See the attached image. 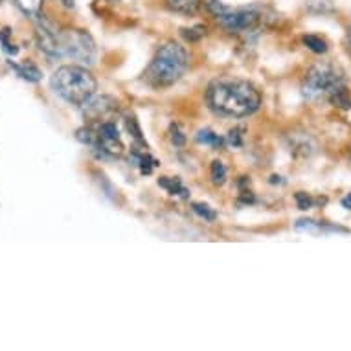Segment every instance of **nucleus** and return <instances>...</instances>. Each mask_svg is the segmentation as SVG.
I'll return each instance as SVG.
<instances>
[{
	"label": "nucleus",
	"mask_w": 351,
	"mask_h": 351,
	"mask_svg": "<svg viewBox=\"0 0 351 351\" xmlns=\"http://www.w3.org/2000/svg\"><path fill=\"white\" fill-rule=\"evenodd\" d=\"M302 96L309 104L331 105L339 110L351 109V90L344 70L331 61H318L305 72Z\"/></svg>",
	"instance_id": "1"
},
{
	"label": "nucleus",
	"mask_w": 351,
	"mask_h": 351,
	"mask_svg": "<svg viewBox=\"0 0 351 351\" xmlns=\"http://www.w3.org/2000/svg\"><path fill=\"white\" fill-rule=\"evenodd\" d=\"M208 107L225 118H247L261 107V94L239 77H217L206 88Z\"/></svg>",
	"instance_id": "2"
},
{
	"label": "nucleus",
	"mask_w": 351,
	"mask_h": 351,
	"mask_svg": "<svg viewBox=\"0 0 351 351\" xmlns=\"http://www.w3.org/2000/svg\"><path fill=\"white\" fill-rule=\"evenodd\" d=\"M208 10L217 21L221 28L236 35H258L269 28L278 15L269 6L263 4H248V6H226L221 0H208Z\"/></svg>",
	"instance_id": "3"
},
{
	"label": "nucleus",
	"mask_w": 351,
	"mask_h": 351,
	"mask_svg": "<svg viewBox=\"0 0 351 351\" xmlns=\"http://www.w3.org/2000/svg\"><path fill=\"white\" fill-rule=\"evenodd\" d=\"M190 66L186 48L175 40H167L158 47L156 53L144 70V83L155 90H166L182 80Z\"/></svg>",
	"instance_id": "4"
},
{
	"label": "nucleus",
	"mask_w": 351,
	"mask_h": 351,
	"mask_svg": "<svg viewBox=\"0 0 351 351\" xmlns=\"http://www.w3.org/2000/svg\"><path fill=\"white\" fill-rule=\"evenodd\" d=\"M50 85L53 93L61 96L66 104L77 107H83L86 101H90L98 90V81L93 72L80 64H64L56 70Z\"/></svg>",
	"instance_id": "5"
},
{
	"label": "nucleus",
	"mask_w": 351,
	"mask_h": 351,
	"mask_svg": "<svg viewBox=\"0 0 351 351\" xmlns=\"http://www.w3.org/2000/svg\"><path fill=\"white\" fill-rule=\"evenodd\" d=\"M96 43L93 35L83 29H61L58 34V56L59 59L69 58L77 63L93 64L96 61Z\"/></svg>",
	"instance_id": "6"
},
{
	"label": "nucleus",
	"mask_w": 351,
	"mask_h": 351,
	"mask_svg": "<svg viewBox=\"0 0 351 351\" xmlns=\"http://www.w3.org/2000/svg\"><path fill=\"white\" fill-rule=\"evenodd\" d=\"M294 228L298 232H307V234H313V236H320V234H346L348 228L339 225H331V223H326V221H315V219H298Z\"/></svg>",
	"instance_id": "7"
},
{
	"label": "nucleus",
	"mask_w": 351,
	"mask_h": 351,
	"mask_svg": "<svg viewBox=\"0 0 351 351\" xmlns=\"http://www.w3.org/2000/svg\"><path fill=\"white\" fill-rule=\"evenodd\" d=\"M287 144L291 153L294 156H298V158H309V156H313L318 151V145L315 142V138L305 133L291 134L287 138Z\"/></svg>",
	"instance_id": "8"
},
{
	"label": "nucleus",
	"mask_w": 351,
	"mask_h": 351,
	"mask_svg": "<svg viewBox=\"0 0 351 351\" xmlns=\"http://www.w3.org/2000/svg\"><path fill=\"white\" fill-rule=\"evenodd\" d=\"M131 162L138 167L142 175H151V173L155 171V167H158V160L151 155L145 145H133V149H131Z\"/></svg>",
	"instance_id": "9"
},
{
	"label": "nucleus",
	"mask_w": 351,
	"mask_h": 351,
	"mask_svg": "<svg viewBox=\"0 0 351 351\" xmlns=\"http://www.w3.org/2000/svg\"><path fill=\"white\" fill-rule=\"evenodd\" d=\"M164 4L169 12L179 13L184 17H193L201 10L202 0H164Z\"/></svg>",
	"instance_id": "10"
},
{
	"label": "nucleus",
	"mask_w": 351,
	"mask_h": 351,
	"mask_svg": "<svg viewBox=\"0 0 351 351\" xmlns=\"http://www.w3.org/2000/svg\"><path fill=\"white\" fill-rule=\"evenodd\" d=\"M158 186L164 188V190L169 193V195H175V197H180V199H188L190 197V190L182 184V180L180 179H173V177H160L158 179Z\"/></svg>",
	"instance_id": "11"
},
{
	"label": "nucleus",
	"mask_w": 351,
	"mask_h": 351,
	"mask_svg": "<svg viewBox=\"0 0 351 351\" xmlns=\"http://www.w3.org/2000/svg\"><path fill=\"white\" fill-rule=\"evenodd\" d=\"M195 140L199 144H204V145H210L213 149H223L225 147V138H221L219 134H215L212 129H201L199 133L195 134Z\"/></svg>",
	"instance_id": "12"
},
{
	"label": "nucleus",
	"mask_w": 351,
	"mask_h": 351,
	"mask_svg": "<svg viewBox=\"0 0 351 351\" xmlns=\"http://www.w3.org/2000/svg\"><path fill=\"white\" fill-rule=\"evenodd\" d=\"M294 201H296V206L300 208V210H311V208H315L317 204H326V197H313L311 193H305V191H296L294 193Z\"/></svg>",
	"instance_id": "13"
},
{
	"label": "nucleus",
	"mask_w": 351,
	"mask_h": 351,
	"mask_svg": "<svg viewBox=\"0 0 351 351\" xmlns=\"http://www.w3.org/2000/svg\"><path fill=\"white\" fill-rule=\"evenodd\" d=\"M12 66H13V70H15V72H17V74L23 77V80L29 81V83H37V81L43 77L40 70L32 63H24V64H13L12 63Z\"/></svg>",
	"instance_id": "14"
},
{
	"label": "nucleus",
	"mask_w": 351,
	"mask_h": 351,
	"mask_svg": "<svg viewBox=\"0 0 351 351\" xmlns=\"http://www.w3.org/2000/svg\"><path fill=\"white\" fill-rule=\"evenodd\" d=\"M123 123H125L127 133L133 136L134 144H136V145H145V147H147L144 136H142V129H140L136 118H134V116H125V118H123Z\"/></svg>",
	"instance_id": "15"
},
{
	"label": "nucleus",
	"mask_w": 351,
	"mask_h": 351,
	"mask_svg": "<svg viewBox=\"0 0 351 351\" xmlns=\"http://www.w3.org/2000/svg\"><path fill=\"white\" fill-rule=\"evenodd\" d=\"M15 6L28 17H39L40 8H43V0H13Z\"/></svg>",
	"instance_id": "16"
},
{
	"label": "nucleus",
	"mask_w": 351,
	"mask_h": 351,
	"mask_svg": "<svg viewBox=\"0 0 351 351\" xmlns=\"http://www.w3.org/2000/svg\"><path fill=\"white\" fill-rule=\"evenodd\" d=\"M302 43L315 53L328 52V43H326L322 37H318V35H304V37H302Z\"/></svg>",
	"instance_id": "17"
},
{
	"label": "nucleus",
	"mask_w": 351,
	"mask_h": 351,
	"mask_svg": "<svg viewBox=\"0 0 351 351\" xmlns=\"http://www.w3.org/2000/svg\"><path fill=\"white\" fill-rule=\"evenodd\" d=\"M210 179L215 186H223L226 182V167L221 160H213L210 166Z\"/></svg>",
	"instance_id": "18"
},
{
	"label": "nucleus",
	"mask_w": 351,
	"mask_h": 351,
	"mask_svg": "<svg viewBox=\"0 0 351 351\" xmlns=\"http://www.w3.org/2000/svg\"><path fill=\"white\" fill-rule=\"evenodd\" d=\"M191 210H193L199 217L204 219L206 223H213V221L217 219V212H215L213 208L208 206V204H204V202H191Z\"/></svg>",
	"instance_id": "19"
},
{
	"label": "nucleus",
	"mask_w": 351,
	"mask_h": 351,
	"mask_svg": "<svg viewBox=\"0 0 351 351\" xmlns=\"http://www.w3.org/2000/svg\"><path fill=\"white\" fill-rule=\"evenodd\" d=\"M305 8L311 13H329L333 12L331 0H305Z\"/></svg>",
	"instance_id": "20"
},
{
	"label": "nucleus",
	"mask_w": 351,
	"mask_h": 351,
	"mask_svg": "<svg viewBox=\"0 0 351 351\" xmlns=\"http://www.w3.org/2000/svg\"><path fill=\"white\" fill-rule=\"evenodd\" d=\"M182 35L186 37V40L190 43H195V40H201L204 35H206V26H193V28H186L182 29Z\"/></svg>",
	"instance_id": "21"
},
{
	"label": "nucleus",
	"mask_w": 351,
	"mask_h": 351,
	"mask_svg": "<svg viewBox=\"0 0 351 351\" xmlns=\"http://www.w3.org/2000/svg\"><path fill=\"white\" fill-rule=\"evenodd\" d=\"M245 129L243 127H234L230 133H228V136H226V142H228V145H232V147H241L243 145V138H245Z\"/></svg>",
	"instance_id": "22"
},
{
	"label": "nucleus",
	"mask_w": 351,
	"mask_h": 351,
	"mask_svg": "<svg viewBox=\"0 0 351 351\" xmlns=\"http://www.w3.org/2000/svg\"><path fill=\"white\" fill-rule=\"evenodd\" d=\"M169 138H171V144L175 145V147H182V145L186 144V136L180 133V129L177 123H171V127H169Z\"/></svg>",
	"instance_id": "23"
},
{
	"label": "nucleus",
	"mask_w": 351,
	"mask_h": 351,
	"mask_svg": "<svg viewBox=\"0 0 351 351\" xmlns=\"http://www.w3.org/2000/svg\"><path fill=\"white\" fill-rule=\"evenodd\" d=\"M340 204H342V208H346V210H351V193H346V195L342 197Z\"/></svg>",
	"instance_id": "24"
},
{
	"label": "nucleus",
	"mask_w": 351,
	"mask_h": 351,
	"mask_svg": "<svg viewBox=\"0 0 351 351\" xmlns=\"http://www.w3.org/2000/svg\"><path fill=\"white\" fill-rule=\"evenodd\" d=\"M346 45H348V50L351 52V26L348 28V34H346Z\"/></svg>",
	"instance_id": "25"
},
{
	"label": "nucleus",
	"mask_w": 351,
	"mask_h": 351,
	"mask_svg": "<svg viewBox=\"0 0 351 351\" xmlns=\"http://www.w3.org/2000/svg\"><path fill=\"white\" fill-rule=\"evenodd\" d=\"M61 4L64 8H74V0H61Z\"/></svg>",
	"instance_id": "26"
}]
</instances>
